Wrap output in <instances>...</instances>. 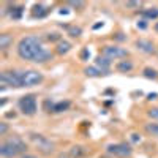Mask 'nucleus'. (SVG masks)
Instances as JSON below:
<instances>
[{
    "label": "nucleus",
    "mask_w": 158,
    "mask_h": 158,
    "mask_svg": "<svg viewBox=\"0 0 158 158\" xmlns=\"http://www.w3.org/2000/svg\"><path fill=\"white\" fill-rule=\"evenodd\" d=\"M149 117H152V118H158V108L150 109V111H149Z\"/></svg>",
    "instance_id": "22"
},
{
    "label": "nucleus",
    "mask_w": 158,
    "mask_h": 158,
    "mask_svg": "<svg viewBox=\"0 0 158 158\" xmlns=\"http://www.w3.org/2000/svg\"><path fill=\"white\" fill-rule=\"evenodd\" d=\"M89 56H90V52H89L87 49H84V51H82V54H81V57H82V59H87Z\"/></svg>",
    "instance_id": "25"
},
{
    "label": "nucleus",
    "mask_w": 158,
    "mask_h": 158,
    "mask_svg": "<svg viewBox=\"0 0 158 158\" xmlns=\"http://www.w3.org/2000/svg\"><path fill=\"white\" fill-rule=\"evenodd\" d=\"M44 48H43L41 41H40V38L30 35V36L22 38L21 41H19V44H18V54L24 60H35V57Z\"/></svg>",
    "instance_id": "1"
},
{
    "label": "nucleus",
    "mask_w": 158,
    "mask_h": 158,
    "mask_svg": "<svg viewBox=\"0 0 158 158\" xmlns=\"http://www.w3.org/2000/svg\"><path fill=\"white\" fill-rule=\"evenodd\" d=\"M149 98H150V100H153V98H156V95H155V94H150V95H149Z\"/></svg>",
    "instance_id": "29"
},
{
    "label": "nucleus",
    "mask_w": 158,
    "mask_h": 158,
    "mask_svg": "<svg viewBox=\"0 0 158 158\" xmlns=\"http://www.w3.org/2000/svg\"><path fill=\"white\" fill-rule=\"evenodd\" d=\"M131 68H133V63L128 62V60H122L117 63V70L122 71V73H127V71H131Z\"/></svg>",
    "instance_id": "12"
},
{
    "label": "nucleus",
    "mask_w": 158,
    "mask_h": 158,
    "mask_svg": "<svg viewBox=\"0 0 158 158\" xmlns=\"http://www.w3.org/2000/svg\"><path fill=\"white\" fill-rule=\"evenodd\" d=\"M41 81H43V74L40 73V71L29 70V71H24L22 73V85H25V87L38 85Z\"/></svg>",
    "instance_id": "5"
},
{
    "label": "nucleus",
    "mask_w": 158,
    "mask_h": 158,
    "mask_svg": "<svg viewBox=\"0 0 158 158\" xmlns=\"http://www.w3.org/2000/svg\"><path fill=\"white\" fill-rule=\"evenodd\" d=\"M128 56V52L122 48H118V46H106V48H103V57H106L109 60L112 59H122V57H127Z\"/></svg>",
    "instance_id": "7"
},
{
    "label": "nucleus",
    "mask_w": 158,
    "mask_h": 158,
    "mask_svg": "<svg viewBox=\"0 0 158 158\" xmlns=\"http://www.w3.org/2000/svg\"><path fill=\"white\" fill-rule=\"evenodd\" d=\"M68 32H70V35L74 36V38L81 35V29H79V27H71V29H68Z\"/></svg>",
    "instance_id": "21"
},
{
    "label": "nucleus",
    "mask_w": 158,
    "mask_h": 158,
    "mask_svg": "<svg viewBox=\"0 0 158 158\" xmlns=\"http://www.w3.org/2000/svg\"><path fill=\"white\" fill-rule=\"evenodd\" d=\"M70 5H71V6H76V8L84 6V3H82V2H70Z\"/></svg>",
    "instance_id": "24"
},
{
    "label": "nucleus",
    "mask_w": 158,
    "mask_h": 158,
    "mask_svg": "<svg viewBox=\"0 0 158 158\" xmlns=\"http://www.w3.org/2000/svg\"><path fill=\"white\" fill-rule=\"evenodd\" d=\"M155 29H156V32H158V22H156V25H155Z\"/></svg>",
    "instance_id": "31"
},
{
    "label": "nucleus",
    "mask_w": 158,
    "mask_h": 158,
    "mask_svg": "<svg viewBox=\"0 0 158 158\" xmlns=\"http://www.w3.org/2000/svg\"><path fill=\"white\" fill-rule=\"evenodd\" d=\"M52 59V54L49 51H46V49H43L40 54L35 57V60L33 62H36V63H43V62H48V60H51Z\"/></svg>",
    "instance_id": "10"
},
{
    "label": "nucleus",
    "mask_w": 158,
    "mask_h": 158,
    "mask_svg": "<svg viewBox=\"0 0 158 158\" xmlns=\"http://www.w3.org/2000/svg\"><path fill=\"white\" fill-rule=\"evenodd\" d=\"M19 108L25 115H33L36 112V100L33 95H27V97H22L19 101Z\"/></svg>",
    "instance_id": "4"
},
{
    "label": "nucleus",
    "mask_w": 158,
    "mask_h": 158,
    "mask_svg": "<svg viewBox=\"0 0 158 158\" xmlns=\"http://www.w3.org/2000/svg\"><path fill=\"white\" fill-rule=\"evenodd\" d=\"M68 106H70V101H62V103H57L54 108H52V111L54 112H62V111H65V109H68Z\"/></svg>",
    "instance_id": "17"
},
{
    "label": "nucleus",
    "mask_w": 158,
    "mask_h": 158,
    "mask_svg": "<svg viewBox=\"0 0 158 158\" xmlns=\"http://www.w3.org/2000/svg\"><path fill=\"white\" fill-rule=\"evenodd\" d=\"M70 49H71V44L68 41H59V44H57V54L63 56V54H67Z\"/></svg>",
    "instance_id": "13"
},
{
    "label": "nucleus",
    "mask_w": 158,
    "mask_h": 158,
    "mask_svg": "<svg viewBox=\"0 0 158 158\" xmlns=\"http://www.w3.org/2000/svg\"><path fill=\"white\" fill-rule=\"evenodd\" d=\"M146 130L149 131V133H152V135L158 136V123H156V125H147V127H146Z\"/></svg>",
    "instance_id": "19"
},
{
    "label": "nucleus",
    "mask_w": 158,
    "mask_h": 158,
    "mask_svg": "<svg viewBox=\"0 0 158 158\" xmlns=\"http://www.w3.org/2000/svg\"><path fill=\"white\" fill-rule=\"evenodd\" d=\"M142 15L146 16V18H149V19H155V18H158V8H149V10H144V11H142Z\"/></svg>",
    "instance_id": "15"
},
{
    "label": "nucleus",
    "mask_w": 158,
    "mask_h": 158,
    "mask_svg": "<svg viewBox=\"0 0 158 158\" xmlns=\"http://www.w3.org/2000/svg\"><path fill=\"white\" fill-rule=\"evenodd\" d=\"M144 76H146V77H156L158 74H156V71L155 70H150V68H146V70H144Z\"/></svg>",
    "instance_id": "20"
},
{
    "label": "nucleus",
    "mask_w": 158,
    "mask_h": 158,
    "mask_svg": "<svg viewBox=\"0 0 158 158\" xmlns=\"http://www.w3.org/2000/svg\"><path fill=\"white\" fill-rule=\"evenodd\" d=\"M11 36L8 35V33H2L0 35V49H6L10 44H11Z\"/></svg>",
    "instance_id": "14"
},
{
    "label": "nucleus",
    "mask_w": 158,
    "mask_h": 158,
    "mask_svg": "<svg viewBox=\"0 0 158 158\" xmlns=\"http://www.w3.org/2000/svg\"><path fill=\"white\" fill-rule=\"evenodd\" d=\"M30 139L33 141L35 146L44 153H51L52 150H54V144H52L49 139H46L44 136H41V135H30Z\"/></svg>",
    "instance_id": "6"
},
{
    "label": "nucleus",
    "mask_w": 158,
    "mask_h": 158,
    "mask_svg": "<svg viewBox=\"0 0 158 158\" xmlns=\"http://www.w3.org/2000/svg\"><path fill=\"white\" fill-rule=\"evenodd\" d=\"M59 158H68V156H67V155H60Z\"/></svg>",
    "instance_id": "30"
},
{
    "label": "nucleus",
    "mask_w": 158,
    "mask_h": 158,
    "mask_svg": "<svg viewBox=\"0 0 158 158\" xmlns=\"http://www.w3.org/2000/svg\"><path fill=\"white\" fill-rule=\"evenodd\" d=\"M85 155V149L81 146H74L70 150V158H82Z\"/></svg>",
    "instance_id": "11"
},
{
    "label": "nucleus",
    "mask_w": 158,
    "mask_h": 158,
    "mask_svg": "<svg viewBox=\"0 0 158 158\" xmlns=\"http://www.w3.org/2000/svg\"><path fill=\"white\" fill-rule=\"evenodd\" d=\"M85 74L87 76H100L101 74V70L94 68V67H89V68H85Z\"/></svg>",
    "instance_id": "18"
},
{
    "label": "nucleus",
    "mask_w": 158,
    "mask_h": 158,
    "mask_svg": "<svg viewBox=\"0 0 158 158\" xmlns=\"http://www.w3.org/2000/svg\"><path fill=\"white\" fill-rule=\"evenodd\" d=\"M6 130H8L6 123H5V122H2V123H0V135H5V133H6Z\"/></svg>",
    "instance_id": "23"
},
{
    "label": "nucleus",
    "mask_w": 158,
    "mask_h": 158,
    "mask_svg": "<svg viewBox=\"0 0 158 158\" xmlns=\"http://www.w3.org/2000/svg\"><path fill=\"white\" fill-rule=\"evenodd\" d=\"M108 153L115 155V156H130L131 149H130V146H127V144H115V146L108 147Z\"/></svg>",
    "instance_id": "8"
},
{
    "label": "nucleus",
    "mask_w": 158,
    "mask_h": 158,
    "mask_svg": "<svg viewBox=\"0 0 158 158\" xmlns=\"http://www.w3.org/2000/svg\"><path fill=\"white\" fill-rule=\"evenodd\" d=\"M22 158H36V156H35V155H30V153H24Z\"/></svg>",
    "instance_id": "27"
},
{
    "label": "nucleus",
    "mask_w": 158,
    "mask_h": 158,
    "mask_svg": "<svg viewBox=\"0 0 158 158\" xmlns=\"http://www.w3.org/2000/svg\"><path fill=\"white\" fill-rule=\"evenodd\" d=\"M57 38H59L57 33H51V35H49V40H57Z\"/></svg>",
    "instance_id": "26"
},
{
    "label": "nucleus",
    "mask_w": 158,
    "mask_h": 158,
    "mask_svg": "<svg viewBox=\"0 0 158 158\" xmlns=\"http://www.w3.org/2000/svg\"><path fill=\"white\" fill-rule=\"evenodd\" d=\"M2 85H11V87H22V73L18 71H3L0 74Z\"/></svg>",
    "instance_id": "3"
},
{
    "label": "nucleus",
    "mask_w": 158,
    "mask_h": 158,
    "mask_svg": "<svg viewBox=\"0 0 158 158\" xmlns=\"http://www.w3.org/2000/svg\"><path fill=\"white\" fill-rule=\"evenodd\" d=\"M25 150H27V146H25L19 138H11L10 141L3 142L2 146H0V155L5 156V158H13L18 153H22Z\"/></svg>",
    "instance_id": "2"
},
{
    "label": "nucleus",
    "mask_w": 158,
    "mask_h": 158,
    "mask_svg": "<svg viewBox=\"0 0 158 158\" xmlns=\"http://www.w3.org/2000/svg\"><path fill=\"white\" fill-rule=\"evenodd\" d=\"M141 29H146V21H141V24H138Z\"/></svg>",
    "instance_id": "28"
},
{
    "label": "nucleus",
    "mask_w": 158,
    "mask_h": 158,
    "mask_svg": "<svg viewBox=\"0 0 158 158\" xmlns=\"http://www.w3.org/2000/svg\"><path fill=\"white\" fill-rule=\"evenodd\" d=\"M109 63H111V60L106 59V57H98L97 59V65H98V67H101V70H108L109 68Z\"/></svg>",
    "instance_id": "16"
},
{
    "label": "nucleus",
    "mask_w": 158,
    "mask_h": 158,
    "mask_svg": "<svg viewBox=\"0 0 158 158\" xmlns=\"http://www.w3.org/2000/svg\"><path fill=\"white\" fill-rule=\"evenodd\" d=\"M136 48L142 52H146V54H153L155 52V46L152 41H147V40H138L136 41Z\"/></svg>",
    "instance_id": "9"
}]
</instances>
